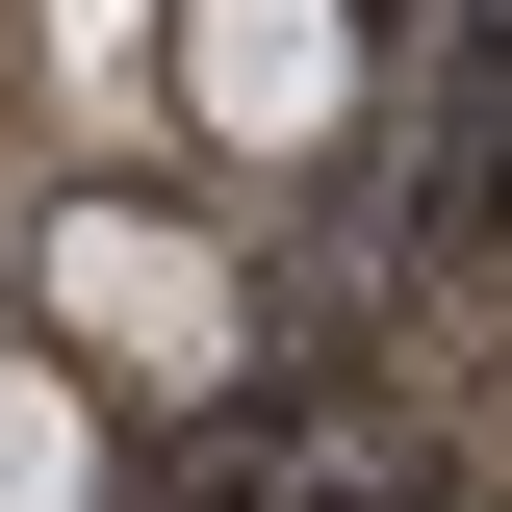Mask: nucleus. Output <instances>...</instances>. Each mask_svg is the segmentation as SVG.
Returning a JSON list of instances; mask_svg holds the SVG:
<instances>
[{"label":"nucleus","mask_w":512,"mask_h":512,"mask_svg":"<svg viewBox=\"0 0 512 512\" xmlns=\"http://www.w3.org/2000/svg\"><path fill=\"white\" fill-rule=\"evenodd\" d=\"M180 103H205V154H333L359 0H180Z\"/></svg>","instance_id":"f257e3e1"},{"label":"nucleus","mask_w":512,"mask_h":512,"mask_svg":"<svg viewBox=\"0 0 512 512\" xmlns=\"http://www.w3.org/2000/svg\"><path fill=\"white\" fill-rule=\"evenodd\" d=\"M52 333L77 359H231V256L180 205H52Z\"/></svg>","instance_id":"f03ea898"},{"label":"nucleus","mask_w":512,"mask_h":512,"mask_svg":"<svg viewBox=\"0 0 512 512\" xmlns=\"http://www.w3.org/2000/svg\"><path fill=\"white\" fill-rule=\"evenodd\" d=\"M0 512H103V384L77 359H0Z\"/></svg>","instance_id":"7ed1b4c3"}]
</instances>
